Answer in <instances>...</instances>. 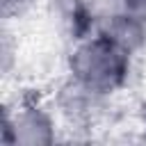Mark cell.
I'll return each instance as SVG.
<instances>
[{
	"mask_svg": "<svg viewBox=\"0 0 146 146\" xmlns=\"http://www.w3.org/2000/svg\"><path fill=\"white\" fill-rule=\"evenodd\" d=\"M119 46L121 43L114 39H100L78 50L73 66L84 84L96 89H110L123 78L125 57Z\"/></svg>",
	"mask_w": 146,
	"mask_h": 146,
	"instance_id": "obj_1",
	"label": "cell"
},
{
	"mask_svg": "<svg viewBox=\"0 0 146 146\" xmlns=\"http://www.w3.org/2000/svg\"><path fill=\"white\" fill-rule=\"evenodd\" d=\"M128 18L146 34V0H125Z\"/></svg>",
	"mask_w": 146,
	"mask_h": 146,
	"instance_id": "obj_2",
	"label": "cell"
}]
</instances>
